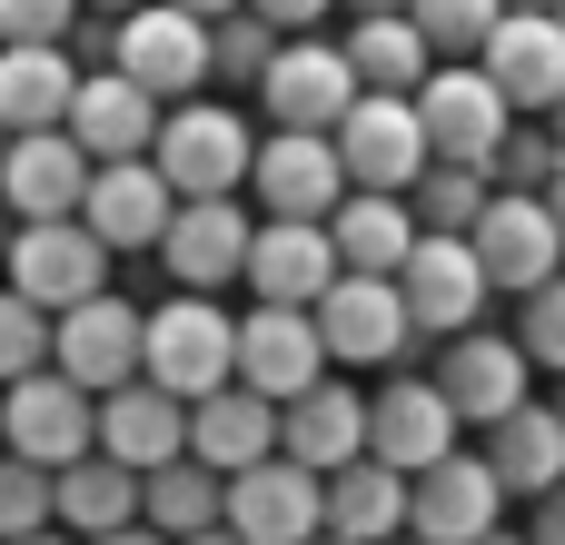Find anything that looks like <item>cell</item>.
<instances>
[{"label":"cell","mask_w":565,"mask_h":545,"mask_svg":"<svg viewBox=\"0 0 565 545\" xmlns=\"http://www.w3.org/2000/svg\"><path fill=\"white\" fill-rule=\"evenodd\" d=\"M149 159H159V179L179 199H248V169H258L248 99H169Z\"/></svg>","instance_id":"obj_1"},{"label":"cell","mask_w":565,"mask_h":545,"mask_svg":"<svg viewBox=\"0 0 565 545\" xmlns=\"http://www.w3.org/2000/svg\"><path fill=\"white\" fill-rule=\"evenodd\" d=\"M109 268H119V248H109L89 218H20V238H10V258H0V278H10L20 298H40L50 318L79 308V298H99Z\"/></svg>","instance_id":"obj_2"},{"label":"cell","mask_w":565,"mask_h":545,"mask_svg":"<svg viewBox=\"0 0 565 545\" xmlns=\"http://www.w3.org/2000/svg\"><path fill=\"white\" fill-rule=\"evenodd\" d=\"M139 377H159L169 397L228 387V377H238V318H228L218 298H199V288L159 298V308H149V367H139Z\"/></svg>","instance_id":"obj_3"},{"label":"cell","mask_w":565,"mask_h":545,"mask_svg":"<svg viewBox=\"0 0 565 545\" xmlns=\"http://www.w3.org/2000/svg\"><path fill=\"white\" fill-rule=\"evenodd\" d=\"M318 338H328V367H397L427 328H417V308H407L397 278L338 268V288L318 298Z\"/></svg>","instance_id":"obj_4"},{"label":"cell","mask_w":565,"mask_h":545,"mask_svg":"<svg viewBox=\"0 0 565 545\" xmlns=\"http://www.w3.org/2000/svg\"><path fill=\"white\" fill-rule=\"evenodd\" d=\"M417 119H427V149H437V159L497 169V149H507V129H516V99L487 79V60H437L427 89H417Z\"/></svg>","instance_id":"obj_5"},{"label":"cell","mask_w":565,"mask_h":545,"mask_svg":"<svg viewBox=\"0 0 565 545\" xmlns=\"http://www.w3.org/2000/svg\"><path fill=\"white\" fill-rule=\"evenodd\" d=\"M427 377L447 387V407H457L467 427H497V417H516V407L536 397V357H526V338H516V328L437 338V367H427Z\"/></svg>","instance_id":"obj_6"},{"label":"cell","mask_w":565,"mask_h":545,"mask_svg":"<svg viewBox=\"0 0 565 545\" xmlns=\"http://www.w3.org/2000/svg\"><path fill=\"white\" fill-rule=\"evenodd\" d=\"M0 447H10V457H40V467H70V457L99 447V397H89L70 367L10 377V387H0Z\"/></svg>","instance_id":"obj_7"},{"label":"cell","mask_w":565,"mask_h":545,"mask_svg":"<svg viewBox=\"0 0 565 545\" xmlns=\"http://www.w3.org/2000/svg\"><path fill=\"white\" fill-rule=\"evenodd\" d=\"M358 60H348V40H318V30H298V40H278V60H268V79H258V109L278 119V129H338L348 109H358Z\"/></svg>","instance_id":"obj_8"},{"label":"cell","mask_w":565,"mask_h":545,"mask_svg":"<svg viewBox=\"0 0 565 545\" xmlns=\"http://www.w3.org/2000/svg\"><path fill=\"white\" fill-rule=\"evenodd\" d=\"M338 159H348V189H397V199L437 169L427 119H417V99H397V89H358V109L338 119Z\"/></svg>","instance_id":"obj_9"},{"label":"cell","mask_w":565,"mask_h":545,"mask_svg":"<svg viewBox=\"0 0 565 545\" xmlns=\"http://www.w3.org/2000/svg\"><path fill=\"white\" fill-rule=\"evenodd\" d=\"M248 248H258V199H179L169 238H159V268L199 298L218 288H248Z\"/></svg>","instance_id":"obj_10"},{"label":"cell","mask_w":565,"mask_h":545,"mask_svg":"<svg viewBox=\"0 0 565 545\" xmlns=\"http://www.w3.org/2000/svg\"><path fill=\"white\" fill-rule=\"evenodd\" d=\"M109 70H129L149 99H199L209 89V20L179 10V0H139V10H119V60Z\"/></svg>","instance_id":"obj_11"},{"label":"cell","mask_w":565,"mask_h":545,"mask_svg":"<svg viewBox=\"0 0 565 545\" xmlns=\"http://www.w3.org/2000/svg\"><path fill=\"white\" fill-rule=\"evenodd\" d=\"M248 199H258V218H338V199H348L338 129H268L258 169H248Z\"/></svg>","instance_id":"obj_12"},{"label":"cell","mask_w":565,"mask_h":545,"mask_svg":"<svg viewBox=\"0 0 565 545\" xmlns=\"http://www.w3.org/2000/svg\"><path fill=\"white\" fill-rule=\"evenodd\" d=\"M50 367H70V377H79L89 397L129 387V377L149 367V308H129L119 288H99V298L60 308V338H50Z\"/></svg>","instance_id":"obj_13"},{"label":"cell","mask_w":565,"mask_h":545,"mask_svg":"<svg viewBox=\"0 0 565 545\" xmlns=\"http://www.w3.org/2000/svg\"><path fill=\"white\" fill-rule=\"evenodd\" d=\"M477 258H487L497 298H526V288L565 278L556 199H546V189H497V199H487V218H477Z\"/></svg>","instance_id":"obj_14"},{"label":"cell","mask_w":565,"mask_h":545,"mask_svg":"<svg viewBox=\"0 0 565 545\" xmlns=\"http://www.w3.org/2000/svg\"><path fill=\"white\" fill-rule=\"evenodd\" d=\"M397 288H407V308H417V328H427V338H467V328H487V298H497V278H487L477 238H447V228H427V238L407 248Z\"/></svg>","instance_id":"obj_15"},{"label":"cell","mask_w":565,"mask_h":545,"mask_svg":"<svg viewBox=\"0 0 565 545\" xmlns=\"http://www.w3.org/2000/svg\"><path fill=\"white\" fill-rule=\"evenodd\" d=\"M457 447H467V417L447 407V387H437V377L387 367V387L367 397V457H387V467L427 477V467H437V457H457Z\"/></svg>","instance_id":"obj_16"},{"label":"cell","mask_w":565,"mask_h":545,"mask_svg":"<svg viewBox=\"0 0 565 545\" xmlns=\"http://www.w3.org/2000/svg\"><path fill=\"white\" fill-rule=\"evenodd\" d=\"M228 526H238L248 545H308L318 526H328V477L298 467V457L278 447V457H258V467L228 477Z\"/></svg>","instance_id":"obj_17"},{"label":"cell","mask_w":565,"mask_h":545,"mask_svg":"<svg viewBox=\"0 0 565 545\" xmlns=\"http://www.w3.org/2000/svg\"><path fill=\"white\" fill-rule=\"evenodd\" d=\"M507 506H516V496H507V477L487 467V447H477V457L457 447V457H437V467L417 477L407 536H427V545H477V536H497V526H507Z\"/></svg>","instance_id":"obj_18"},{"label":"cell","mask_w":565,"mask_h":545,"mask_svg":"<svg viewBox=\"0 0 565 545\" xmlns=\"http://www.w3.org/2000/svg\"><path fill=\"white\" fill-rule=\"evenodd\" d=\"M328 377V338H318V308H268V298H248V318H238V387H258V397H298V387H318Z\"/></svg>","instance_id":"obj_19"},{"label":"cell","mask_w":565,"mask_h":545,"mask_svg":"<svg viewBox=\"0 0 565 545\" xmlns=\"http://www.w3.org/2000/svg\"><path fill=\"white\" fill-rule=\"evenodd\" d=\"M99 159L70 139V129H10V159H0V199L10 218H79Z\"/></svg>","instance_id":"obj_20"},{"label":"cell","mask_w":565,"mask_h":545,"mask_svg":"<svg viewBox=\"0 0 565 545\" xmlns=\"http://www.w3.org/2000/svg\"><path fill=\"white\" fill-rule=\"evenodd\" d=\"M79 218H89L119 258H149V248L169 238V218H179V189L159 179V159H99V179H89Z\"/></svg>","instance_id":"obj_21"},{"label":"cell","mask_w":565,"mask_h":545,"mask_svg":"<svg viewBox=\"0 0 565 545\" xmlns=\"http://www.w3.org/2000/svg\"><path fill=\"white\" fill-rule=\"evenodd\" d=\"M338 238H328V218H258V248H248V298H268V308H318L328 288H338Z\"/></svg>","instance_id":"obj_22"},{"label":"cell","mask_w":565,"mask_h":545,"mask_svg":"<svg viewBox=\"0 0 565 545\" xmlns=\"http://www.w3.org/2000/svg\"><path fill=\"white\" fill-rule=\"evenodd\" d=\"M487 79L516 99V119H556L565 99V20L556 10H507L487 40Z\"/></svg>","instance_id":"obj_23"},{"label":"cell","mask_w":565,"mask_h":545,"mask_svg":"<svg viewBox=\"0 0 565 545\" xmlns=\"http://www.w3.org/2000/svg\"><path fill=\"white\" fill-rule=\"evenodd\" d=\"M159 99L129 79V70H79V99H70V139L89 159H149L159 149Z\"/></svg>","instance_id":"obj_24"},{"label":"cell","mask_w":565,"mask_h":545,"mask_svg":"<svg viewBox=\"0 0 565 545\" xmlns=\"http://www.w3.org/2000/svg\"><path fill=\"white\" fill-rule=\"evenodd\" d=\"M99 447L119 457V467H169V457H189V397H169L159 377H129V387H109L99 397Z\"/></svg>","instance_id":"obj_25"},{"label":"cell","mask_w":565,"mask_h":545,"mask_svg":"<svg viewBox=\"0 0 565 545\" xmlns=\"http://www.w3.org/2000/svg\"><path fill=\"white\" fill-rule=\"evenodd\" d=\"M278 447H288L298 467H318V477L358 467V457H367V397H358V387H338V377L298 387V397L278 407Z\"/></svg>","instance_id":"obj_26"},{"label":"cell","mask_w":565,"mask_h":545,"mask_svg":"<svg viewBox=\"0 0 565 545\" xmlns=\"http://www.w3.org/2000/svg\"><path fill=\"white\" fill-rule=\"evenodd\" d=\"M189 457H209L218 477L278 457V397H258V387H238V377L209 387V397H189Z\"/></svg>","instance_id":"obj_27"},{"label":"cell","mask_w":565,"mask_h":545,"mask_svg":"<svg viewBox=\"0 0 565 545\" xmlns=\"http://www.w3.org/2000/svg\"><path fill=\"white\" fill-rule=\"evenodd\" d=\"M79 60L70 40H0V119L10 129H70Z\"/></svg>","instance_id":"obj_28"},{"label":"cell","mask_w":565,"mask_h":545,"mask_svg":"<svg viewBox=\"0 0 565 545\" xmlns=\"http://www.w3.org/2000/svg\"><path fill=\"white\" fill-rule=\"evenodd\" d=\"M487 467H497L507 496H526V506L556 496L565 487V407L556 397H526L516 417H497V427H487Z\"/></svg>","instance_id":"obj_29"},{"label":"cell","mask_w":565,"mask_h":545,"mask_svg":"<svg viewBox=\"0 0 565 545\" xmlns=\"http://www.w3.org/2000/svg\"><path fill=\"white\" fill-rule=\"evenodd\" d=\"M407 506H417V477H407V467H387V457H358V467H338V477H328V526H338L348 545L407 536Z\"/></svg>","instance_id":"obj_30"},{"label":"cell","mask_w":565,"mask_h":545,"mask_svg":"<svg viewBox=\"0 0 565 545\" xmlns=\"http://www.w3.org/2000/svg\"><path fill=\"white\" fill-rule=\"evenodd\" d=\"M328 238H338V258H348V268L397 278V268H407V248H417L427 228H417V209H407L397 189H348V199H338V218H328Z\"/></svg>","instance_id":"obj_31"},{"label":"cell","mask_w":565,"mask_h":545,"mask_svg":"<svg viewBox=\"0 0 565 545\" xmlns=\"http://www.w3.org/2000/svg\"><path fill=\"white\" fill-rule=\"evenodd\" d=\"M139 526H159L169 545L228 526V477H218L209 457H169V467H149V477H139Z\"/></svg>","instance_id":"obj_32"},{"label":"cell","mask_w":565,"mask_h":545,"mask_svg":"<svg viewBox=\"0 0 565 545\" xmlns=\"http://www.w3.org/2000/svg\"><path fill=\"white\" fill-rule=\"evenodd\" d=\"M60 526H70V536H119V526H139V467H119L109 447L70 457V467H60Z\"/></svg>","instance_id":"obj_33"},{"label":"cell","mask_w":565,"mask_h":545,"mask_svg":"<svg viewBox=\"0 0 565 545\" xmlns=\"http://www.w3.org/2000/svg\"><path fill=\"white\" fill-rule=\"evenodd\" d=\"M348 60H358L367 89H397V99H417L427 70H437V50H427V30H417L407 10H367V20H348Z\"/></svg>","instance_id":"obj_34"},{"label":"cell","mask_w":565,"mask_h":545,"mask_svg":"<svg viewBox=\"0 0 565 545\" xmlns=\"http://www.w3.org/2000/svg\"><path fill=\"white\" fill-rule=\"evenodd\" d=\"M487 199H497V169H477V159H437V169H427V179L407 189L417 228H447V238H477Z\"/></svg>","instance_id":"obj_35"},{"label":"cell","mask_w":565,"mask_h":545,"mask_svg":"<svg viewBox=\"0 0 565 545\" xmlns=\"http://www.w3.org/2000/svg\"><path fill=\"white\" fill-rule=\"evenodd\" d=\"M278 40H288V30H278V20H258V10H228V20H209V79L258 99V79H268Z\"/></svg>","instance_id":"obj_36"},{"label":"cell","mask_w":565,"mask_h":545,"mask_svg":"<svg viewBox=\"0 0 565 545\" xmlns=\"http://www.w3.org/2000/svg\"><path fill=\"white\" fill-rule=\"evenodd\" d=\"M407 20L427 30V50H437V60H487V40H497L507 0H407Z\"/></svg>","instance_id":"obj_37"},{"label":"cell","mask_w":565,"mask_h":545,"mask_svg":"<svg viewBox=\"0 0 565 545\" xmlns=\"http://www.w3.org/2000/svg\"><path fill=\"white\" fill-rule=\"evenodd\" d=\"M40 526H60V467L0 447V545H10V536H40Z\"/></svg>","instance_id":"obj_38"},{"label":"cell","mask_w":565,"mask_h":545,"mask_svg":"<svg viewBox=\"0 0 565 545\" xmlns=\"http://www.w3.org/2000/svg\"><path fill=\"white\" fill-rule=\"evenodd\" d=\"M50 338H60V318L0 278V387H10V377H40V367H50Z\"/></svg>","instance_id":"obj_39"},{"label":"cell","mask_w":565,"mask_h":545,"mask_svg":"<svg viewBox=\"0 0 565 545\" xmlns=\"http://www.w3.org/2000/svg\"><path fill=\"white\" fill-rule=\"evenodd\" d=\"M556 169H565L556 119H516L507 149H497V189H556Z\"/></svg>","instance_id":"obj_40"},{"label":"cell","mask_w":565,"mask_h":545,"mask_svg":"<svg viewBox=\"0 0 565 545\" xmlns=\"http://www.w3.org/2000/svg\"><path fill=\"white\" fill-rule=\"evenodd\" d=\"M516 338H526V357L546 377H565V278H546V288L516 298Z\"/></svg>","instance_id":"obj_41"},{"label":"cell","mask_w":565,"mask_h":545,"mask_svg":"<svg viewBox=\"0 0 565 545\" xmlns=\"http://www.w3.org/2000/svg\"><path fill=\"white\" fill-rule=\"evenodd\" d=\"M89 0H0V40H70Z\"/></svg>","instance_id":"obj_42"},{"label":"cell","mask_w":565,"mask_h":545,"mask_svg":"<svg viewBox=\"0 0 565 545\" xmlns=\"http://www.w3.org/2000/svg\"><path fill=\"white\" fill-rule=\"evenodd\" d=\"M248 10H258V20H278V30L298 40V30H318L328 10H348V0H248Z\"/></svg>","instance_id":"obj_43"},{"label":"cell","mask_w":565,"mask_h":545,"mask_svg":"<svg viewBox=\"0 0 565 545\" xmlns=\"http://www.w3.org/2000/svg\"><path fill=\"white\" fill-rule=\"evenodd\" d=\"M526 545H565V487H556V496H536V506H526Z\"/></svg>","instance_id":"obj_44"},{"label":"cell","mask_w":565,"mask_h":545,"mask_svg":"<svg viewBox=\"0 0 565 545\" xmlns=\"http://www.w3.org/2000/svg\"><path fill=\"white\" fill-rule=\"evenodd\" d=\"M79 545H169L159 526H119V536H79Z\"/></svg>","instance_id":"obj_45"},{"label":"cell","mask_w":565,"mask_h":545,"mask_svg":"<svg viewBox=\"0 0 565 545\" xmlns=\"http://www.w3.org/2000/svg\"><path fill=\"white\" fill-rule=\"evenodd\" d=\"M179 10H199V20H228V10H248V0H179Z\"/></svg>","instance_id":"obj_46"},{"label":"cell","mask_w":565,"mask_h":545,"mask_svg":"<svg viewBox=\"0 0 565 545\" xmlns=\"http://www.w3.org/2000/svg\"><path fill=\"white\" fill-rule=\"evenodd\" d=\"M10 545H79L70 526H40V536H10Z\"/></svg>","instance_id":"obj_47"},{"label":"cell","mask_w":565,"mask_h":545,"mask_svg":"<svg viewBox=\"0 0 565 545\" xmlns=\"http://www.w3.org/2000/svg\"><path fill=\"white\" fill-rule=\"evenodd\" d=\"M189 545H248V536H238V526H209V536H189Z\"/></svg>","instance_id":"obj_48"},{"label":"cell","mask_w":565,"mask_h":545,"mask_svg":"<svg viewBox=\"0 0 565 545\" xmlns=\"http://www.w3.org/2000/svg\"><path fill=\"white\" fill-rule=\"evenodd\" d=\"M10 238H20V218H10V199H0V258H10Z\"/></svg>","instance_id":"obj_49"},{"label":"cell","mask_w":565,"mask_h":545,"mask_svg":"<svg viewBox=\"0 0 565 545\" xmlns=\"http://www.w3.org/2000/svg\"><path fill=\"white\" fill-rule=\"evenodd\" d=\"M367 10H407V0H348V20H367Z\"/></svg>","instance_id":"obj_50"},{"label":"cell","mask_w":565,"mask_h":545,"mask_svg":"<svg viewBox=\"0 0 565 545\" xmlns=\"http://www.w3.org/2000/svg\"><path fill=\"white\" fill-rule=\"evenodd\" d=\"M477 545H526V526H497V536H477Z\"/></svg>","instance_id":"obj_51"},{"label":"cell","mask_w":565,"mask_h":545,"mask_svg":"<svg viewBox=\"0 0 565 545\" xmlns=\"http://www.w3.org/2000/svg\"><path fill=\"white\" fill-rule=\"evenodd\" d=\"M546 199H556V228H565V169H556V189H546Z\"/></svg>","instance_id":"obj_52"},{"label":"cell","mask_w":565,"mask_h":545,"mask_svg":"<svg viewBox=\"0 0 565 545\" xmlns=\"http://www.w3.org/2000/svg\"><path fill=\"white\" fill-rule=\"evenodd\" d=\"M89 10H109V20H119V10H139V0H89Z\"/></svg>","instance_id":"obj_53"},{"label":"cell","mask_w":565,"mask_h":545,"mask_svg":"<svg viewBox=\"0 0 565 545\" xmlns=\"http://www.w3.org/2000/svg\"><path fill=\"white\" fill-rule=\"evenodd\" d=\"M308 545H348V536H338V526H318V536H308Z\"/></svg>","instance_id":"obj_54"},{"label":"cell","mask_w":565,"mask_h":545,"mask_svg":"<svg viewBox=\"0 0 565 545\" xmlns=\"http://www.w3.org/2000/svg\"><path fill=\"white\" fill-rule=\"evenodd\" d=\"M507 10H556V0H507Z\"/></svg>","instance_id":"obj_55"},{"label":"cell","mask_w":565,"mask_h":545,"mask_svg":"<svg viewBox=\"0 0 565 545\" xmlns=\"http://www.w3.org/2000/svg\"><path fill=\"white\" fill-rule=\"evenodd\" d=\"M0 159H10V119H0Z\"/></svg>","instance_id":"obj_56"},{"label":"cell","mask_w":565,"mask_h":545,"mask_svg":"<svg viewBox=\"0 0 565 545\" xmlns=\"http://www.w3.org/2000/svg\"><path fill=\"white\" fill-rule=\"evenodd\" d=\"M387 545H427V536H387Z\"/></svg>","instance_id":"obj_57"},{"label":"cell","mask_w":565,"mask_h":545,"mask_svg":"<svg viewBox=\"0 0 565 545\" xmlns=\"http://www.w3.org/2000/svg\"><path fill=\"white\" fill-rule=\"evenodd\" d=\"M556 139H565V99H556Z\"/></svg>","instance_id":"obj_58"},{"label":"cell","mask_w":565,"mask_h":545,"mask_svg":"<svg viewBox=\"0 0 565 545\" xmlns=\"http://www.w3.org/2000/svg\"><path fill=\"white\" fill-rule=\"evenodd\" d=\"M556 407H565V377H556Z\"/></svg>","instance_id":"obj_59"},{"label":"cell","mask_w":565,"mask_h":545,"mask_svg":"<svg viewBox=\"0 0 565 545\" xmlns=\"http://www.w3.org/2000/svg\"><path fill=\"white\" fill-rule=\"evenodd\" d=\"M556 20H565V0H556Z\"/></svg>","instance_id":"obj_60"}]
</instances>
